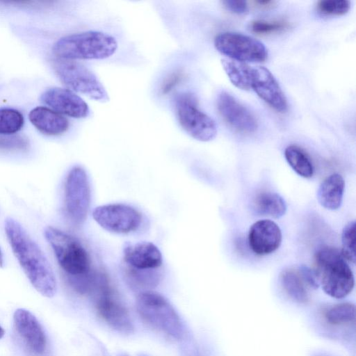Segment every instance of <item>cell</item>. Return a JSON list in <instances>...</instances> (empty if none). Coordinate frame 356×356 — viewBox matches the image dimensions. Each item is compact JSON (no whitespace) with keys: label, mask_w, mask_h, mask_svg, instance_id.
<instances>
[{"label":"cell","mask_w":356,"mask_h":356,"mask_svg":"<svg viewBox=\"0 0 356 356\" xmlns=\"http://www.w3.org/2000/svg\"><path fill=\"white\" fill-rule=\"evenodd\" d=\"M5 232L15 256L33 286L43 296H54L57 290L56 277L38 245L11 218L5 221Z\"/></svg>","instance_id":"6da1fadb"},{"label":"cell","mask_w":356,"mask_h":356,"mask_svg":"<svg viewBox=\"0 0 356 356\" xmlns=\"http://www.w3.org/2000/svg\"><path fill=\"white\" fill-rule=\"evenodd\" d=\"M314 266L318 284L326 294L341 299L352 291L354 275L339 249L328 245L319 248L314 254Z\"/></svg>","instance_id":"7a4b0ae2"},{"label":"cell","mask_w":356,"mask_h":356,"mask_svg":"<svg viewBox=\"0 0 356 356\" xmlns=\"http://www.w3.org/2000/svg\"><path fill=\"white\" fill-rule=\"evenodd\" d=\"M118 49L114 37L106 33L89 31L69 35L59 39L53 47L60 59H104Z\"/></svg>","instance_id":"3957f363"},{"label":"cell","mask_w":356,"mask_h":356,"mask_svg":"<svg viewBox=\"0 0 356 356\" xmlns=\"http://www.w3.org/2000/svg\"><path fill=\"white\" fill-rule=\"evenodd\" d=\"M136 305L140 317L152 327L175 339L184 338V324L165 297L145 291L138 296Z\"/></svg>","instance_id":"277c9868"},{"label":"cell","mask_w":356,"mask_h":356,"mask_svg":"<svg viewBox=\"0 0 356 356\" xmlns=\"http://www.w3.org/2000/svg\"><path fill=\"white\" fill-rule=\"evenodd\" d=\"M44 236L67 277L83 275L91 270L89 254L76 238L53 227L45 229Z\"/></svg>","instance_id":"5b68a950"},{"label":"cell","mask_w":356,"mask_h":356,"mask_svg":"<svg viewBox=\"0 0 356 356\" xmlns=\"http://www.w3.org/2000/svg\"><path fill=\"white\" fill-rule=\"evenodd\" d=\"M90 200L88 176L82 167L74 166L66 177L64 186V211L71 224L79 226L85 222Z\"/></svg>","instance_id":"8992f818"},{"label":"cell","mask_w":356,"mask_h":356,"mask_svg":"<svg viewBox=\"0 0 356 356\" xmlns=\"http://www.w3.org/2000/svg\"><path fill=\"white\" fill-rule=\"evenodd\" d=\"M54 67L60 80L71 91L101 102L109 101L102 83L86 66L74 60L58 59L54 62Z\"/></svg>","instance_id":"52a82bcc"},{"label":"cell","mask_w":356,"mask_h":356,"mask_svg":"<svg viewBox=\"0 0 356 356\" xmlns=\"http://www.w3.org/2000/svg\"><path fill=\"white\" fill-rule=\"evenodd\" d=\"M90 293L94 295L97 312L106 323L123 334L134 332L130 316L113 293L106 275L99 273Z\"/></svg>","instance_id":"ba28073f"},{"label":"cell","mask_w":356,"mask_h":356,"mask_svg":"<svg viewBox=\"0 0 356 356\" xmlns=\"http://www.w3.org/2000/svg\"><path fill=\"white\" fill-rule=\"evenodd\" d=\"M175 108L180 125L191 137L202 142L215 138L217 135L215 121L198 108L197 99L193 95H179Z\"/></svg>","instance_id":"9c48e42d"},{"label":"cell","mask_w":356,"mask_h":356,"mask_svg":"<svg viewBox=\"0 0 356 356\" xmlns=\"http://www.w3.org/2000/svg\"><path fill=\"white\" fill-rule=\"evenodd\" d=\"M216 49L231 60L242 63H259L268 57L264 44L249 35L236 32H223L214 39Z\"/></svg>","instance_id":"30bf717a"},{"label":"cell","mask_w":356,"mask_h":356,"mask_svg":"<svg viewBox=\"0 0 356 356\" xmlns=\"http://www.w3.org/2000/svg\"><path fill=\"white\" fill-rule=\"evenodd\" d=\"M95 220L104 229L118 234H127L138 229L141 213L125 204H109L97 207L92 211Z\"/></svg>","instance_id":"8fae6325"},{"label":"cell","mask_w":356,"mask_h":356,"mask_svg":"<svg viewBox=\"0 0 356 356\" xmlns=\"http://www.w3.org/2000/svg\"><path fill=\"white\" fill-rule=\"evenodd\" d=\"M250 89L271 108L280 113L287 111V99L273 74L263 66H250L249 70Z\"/></svg>","instance_id":"7c38bea8"},{"label":"cell","mask_w":356,"mask_h":356,"mask_svg":"<svg viewBox=\"0 0 356 356\" xmlns=\"http://www.w3.org/2000/svg\"><path fill=\"white\" fill-rule=\"evenodd\" d=\"M217 107L222 118L238 131L251 134L257 130L254 115L231 94L221 92L218 96Z\"/></svg>","instance_id":"4fadbf2b"},{"label":"cell","mask_w":356,"mask_h":356,"mask_svg":"<svg viewBox=\"0 0 356 356\" xmlns=\"http://www.w3.org/2000/svg\"><path fill=\"white\" fill-rule=\"evenodd\" d=\"M42 102L54 111L74 118H83L90 113L87 103L78 95L69 89L51 88L41 97Z\"/></svg>","instance_id":"5bb4252c"},{"label":"cell","mask_w":356,"mask_h":356,"mask_svg":"<svg viewBox=\"0 0 356 356\" xmlns=\"http://www.w3.org/2000/svg\"><path fill=\"white\" fill-rule=\"evenodd\" d=\"M249 246L257 255L269 254L277 250L282 242L279 226L270 220H260L252 225L248 232Z\"/></svg>","instance_id":"9a60e30c"},{"label":"cell","mask_w":356,"mask_h":356,"mask_svg":"<svg viewBox=\"0 0 356 356\" xmlns=\"http://www.w3.org/2000/svg\"><path fill=\"white\" fill-rule=\"evenodd\" d=\"M15 327L30 349L42 354L47 345L44 332L36 317L29 310L17 309L13 314Z\"/></svg>","instance_id":"2e32d148"},{"label":"cell","mask_w":356,"mask_h":356,"mask_svg":"<svg viewBox=\"0 0 356 356\" xmlns=\"http://www.w3.org/2000/svg\"><path fill=\"white\" fill-rule=\"evenodd\" d=\"M123 259L128 267L137 270H154L163 264L160 250L153 243H127L123 248Z\"/></svg>","instance_id":"e0dca14e"},{"label":"cell","mask_w":356,"mask_h":356,"mask_svg":"<svg viewBox=\"0 0 356 356\" xmlns=\"http://www.w3.org/2000/svg\"><path fill=\"white\" fill-rule=\"evenodd\" d=\"M29 118L40 132L49 136L62 134L69 127V121L64 115L44 106L32 109Z\"/></svg>","instance_id":"ac0fdd59"},{"label":"cell","mask_w":356,"mask_h":356,"mask_svg":"<svg viewBox=\"0 0 356 356\" xmlns=\"http://www.w3.org/2000/svg\"><path fill=\"white\" fill-rule=\"evenodd\" d=\"M345 182L342 176L334 173L327 177L317 191L319 204L329 210L338 209L342 203Z\"/></svg>","instance_id":"d6986e66"},{"label":"cell","mask_w":356,"mask_h":356,"mask_svg":"<svg viewBox=\"0 0 356 356\" xmlns=\"http://www.w3.org/2000/svg\"><path fill=\"white\" fill-rule=\"evenodd\" d=\"M280 282L284 291L293 300L300 303L308 301L309 296L307 286L298 270H283L280 274Z\"/></svg>","instance_id":"ffe728a7"},{"label":"cell","mask_w":356,"mask_h":356,"mask_svg":"<svg viewBox=\"0 0 356 356\" xmlns=\"http://www.w3.org/2000/svg\"><path fill=\"white\" fill-rule=\"evenodd\" d=\"M254 209L260 215L279 218L285 214L286 204L279 194L262 192L256 196L254 200Z\"/></svg>","instance_id":"44dd1931"},{"label":"cell","mask_w":356,"mask_h":356,"mask_svg":"<svg viewBox=\"0 0 356 356\" xmlns=\"http://www.w3.org/2000/svg\"><path fill=\"white\" fill-rule=\"evenodd\" d=\"M284 156L291 168L300 176L310 178L314 175V165L309 154L302 147L290 145L284 150Z\"/></svg>","instance_id":"7402d4cb"},{"label":"cell","mask_w":356,"mask_h":356,"mask_svg":"<svg viewBox=\"0 0 356 356\" xmlns=\"http://www.w3.org/2000/svg\"><path fill=\"white\" fill-rule=\"evenodd\" d=\"M221 63L233 85L241 90H250L249 70L250 66L249 65L231 59H223Z\"/></svg>","instance_id":"603a6c76"},{"label":"cell","mask_w":356,"mask_h":356,"mask_svg":"<svg viewBox=\"0 0 356 356\" xmlns=\"http://www.w3.org/2000/svg\"><path fill=\"white\" fill-rule=\"evenodd\" d=\"M327 322L332 325L350 323L355 318V305L343 302L329 307L324 313Z\"/></svg>","instance_id":"cb8c5ba5"},{"label":"cell","mask_w":356,"mask_h":356,"mask_svg":"<svg viewBox=\"0 0 356 356\" xmlns=\"http://www.w3.org/2000/svg\"><path fill=\"white\" fill-rule=\"evenodd\" d=\"M24 123L23 115L19 111L0 108V134L14 135L22 128Z\"/></svg>","instance_id":"d4e9b609"},{"label":"cell","mask_w":356,"mask_h":356,"mask_svg":"<svg viewBox=\"0 0 356 356\" xmlns=\"http://www.w3.org/2000/svg\"><path fill=\"white\" fill-rule=\"evenodd\" d=\"M341 252L347 261L355 263V222L351 221L345 225L341 235Z\"/></svg>","instance_id":"484cf974"},{"label":"cell","mask_w":356,"mask_h":356,"mask_svg":"<svg viewBox=\"0 0 356 356\" xmlns=\"http://www.w3.org/2000/svg\"><path fill=\"white\" fill-rule=\"evenodd\" d=\"M157 270H137L128 267L127 275L134 284L139 287H154L158 284L161 275Z\"/></svg>","instance_id":"4316f807"},{"label":"cell","mask_w":356,"mask_h":356,"mask_svg":"<svg viewBox=\"0 0 356 356\" xmlns=\"http://www.w3.org/2000/svg\"><path fill=\"white\" fill-rule=\"evenodd\" d=\"M350 8L347 0H323L316 4L317 10L323 15L341 16L346 14Z\"/></svg>","instance_id":"83f0119b"},{"label":"cell","mask_w":356,"mask_h":356,"mask_svg":"<svg viewBox=\"0 0 356 356\" xmlns=\"http://www.w3.org/2000/svg\"><path fill=\"white\" fill-rule=\"evenodd\" d=\"M289 26L285 20H254L250 24L251 31L257 34H269L287 29Z\"/></svg>","instance_id":"f1b7e54d"},{"label":"cell","mask_w":356,"mask_h":356,"mask_svg":"<svg viewBox=\"0 0 356 356\" xmlns=\"http://www.w3.org/2000/svg\"><path fill=\"white\" fill-rule=\"evenodd\" d=\"M29 142L26 138L19 135L0 134V149L17 151L26 149Z\"/></svg>","instance_id":"f546056e"},{"label":"cell","mask_w":356,"mask_h":356,"mask_svg":"<svg viewBox=\"0 0 356 356\" xmlns=\"http://www.w3.org/2000/svg\"><path fill=\"white\" fill-rule=\"evenodd\" d=\"M222 3L228 11L238 15L245 14L249 10L248 4L245 1L225 0Z\"/></svg>","instance_id":"4dcf8cb0"},{"label":"cell","mask_w":356,"mask_h":356,"mask_svg":"<svg viewBox=\"0 0 356 356\" xmlns=\"http://www.w3.org/2000/svg\"><path fill=\"white\" fill-rule=\"evenodd\" d=\"M298 270L307 286L314 289L319 286L316 273L313 269L305 266H301Z\"/></svg>","instance_id":"1f68e13d"},{"label":"cell","mask_w":356,"mask_h":356,"mask_svg":"<svg viewBox=\"0 0 356 356\" xmlns=\"http://www.w3.org/2000/svg\"><path fill=\"white\" fill-rule=\"evenodd\" d=\"M253 3L260 8L268 9L275 6L277 2L274 1H255Z\"/></svg>","instance_id":"d6a6232c"},{"label":"cell","mask_w":356,"mask_h":356,"mask_svg":"<svg viewBox=\"0 0 356 356\" xmlns=\"http://www.w3.org/2000/svg\"><path fill=\"white\" fill-rule=\"evenodd\" d=\"M3 265V259L1 250L0 249V267H2Z\"/></svg>","instance_id":"836d02e7"},{"label":"cell","mask_w":356,"mask_h":356,"mask_svg":"<svg viewBox=\"0 0 356 356\" xmlns=\"http://www.w3.org/2000/svg\"><path fill=\"white\" fill-rule=\"evenodd\" d=\"M4 330L3 329V327L0 325V339H2L4 336Z\"/></svg>","instance_id":"e575fe53"}]
</instances>
